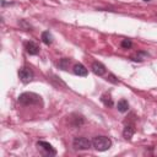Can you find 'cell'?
<instances>
[{"label": "cell", "instance_id": "obj_1", "mask_svg": "<svg viewBox=\"0 0 157 157\" xmlns=\"http://www.w3.org/2000/svg\"><path fill=\"white\" fill-rule=\"evenodd\" d=\"M18 102L23 105H37V104H42V97L33 92H25L20 94Z\"/></svg>", "mask_w": 157, "mask_h": 157}, {"label": "cell", "instance_id": "obj_2", "mask_svg": "<svg viewBox=\"0 0 157 157\" xmlns=\"http://www.w3.org/2000/svg\"><path fill=\"white\" fill-rule=\"evenodd\" d=\"M92 146L99 151V152H103V151H107L112 146V140L107 136H96L93 137L92 140Z\"/></svg>", "mask_w": 157, "mask_h": 157}, {"label": "cell", "instance_id": "obj_3", "mask_svg": "<svg viewBox=\"0 0 157 157\" xmlns=\"http://www.w3.org/2000/svg\"><path fill=\"white\" fill-rule=\"evenodd\" d=\"M72 146H74L75 150L83 151V150H88V148H91V146H92V141H90L87 137L78 136V137H75V139H74V141H72Z\"/></svg>", "mask_w": 157, "mask_h": 157}, {"label": "cell", "instance_id": "obj_4", "mask_svg": "<svg viewBox=\"0 0 157 157\" xmlns=\"http://www.w3.org/2000/svg\"><path fill=\"white\" fill-rule=\"evenodd\" d=\"M33 76H34V74H33L32 69L28 67V66H22V67L18 70V77H20V80H21L23 83L31 82L32 78H33Z\"/></svg>", "mask_w": 157, "mask_h": 157}, {"label": "cell", "instance_id": "obj_5", "mask_svg": "<svg viewBox=\"0 0 157 157\" xmlns=\"http://www.w3.org/2000/svg\"><path fill=\"white\" fill-rule=\"evenodd\" d=\"M37 146H38L39 148H42L45 155H49V156H55V155H56L55 148H54L49 142H47V141H38V142H37Z\"/></svg>", "mask_w": 157, "mask_h": 157}, {"label": "cell", "instance_id": "obj_6", "mask_svg": "<svg viewBox=\"0 0 157 157\" xmlns=\"http://www.w3.org/2000/svg\"><path fill=\"white\" fill-rule=\"evenodd\" d=\"M91 69H92L93 74H96V75H98V76H103V75L105 74V71H107L105 66H104L102 63H99V61H94V63L92 64Z\"/></svg>", "mask_w": 157, "mask_h": 157}, {"label": "cell", "instance_id": "obj_7", "mask_svg": "<svg viewBox=\"0 0 157 157\" xmlns=\"http://www.w3.org/2000/svg\"><path fill=\"white\" fill-rule=\"evenodd\" d=\"M26 52L29 54V55H37L39 53V47L37 43L29 40L26 43Z\"/></svg>", "mask_w": 157, "mask_h": 157}, {"label": "cell", "instance_id": "obj_8", "mask_svg": "<svg viewBox=\"0 0 157 157\" xmlns=\"http://www.w3.org/2000/svg\"><path fill=\"white\" fill-rule=\"evenodd\" d=\"M134 134H135V126H134V124H128V125L124 126V130H123L124 139L131 140V137H132Z\"/></svg>", "mask_w": 157, "mask_h": 157}, {"label": "cell", "instance_id": "obj_9", "mask_svg": "<svg viewBox=\"0 0 157 157\" xmlns=\"http://www.w3.org/2000/svg\"><path fill=\"white\" fill-rule=\"evenodd\" d=\"M150 56V54L147 53V52H144V50H139L137 53H135L134 55H131L130 56V59L132 60V61H144L145 59H147Z\"/></svg>", "mask_w": 157, "mask_h": 157}, {"label": "cell", "instance_id": "obj_10", "mask_svg": "<svg viewBox=\"0 0 157 157\" xmlns=\"http://www.w3.org/2000/svg\"><path fill=\"white\" fill-rule=\"evenodd\" d=\"M72 71H74V74H75V75H77V76H87V74H88L87 69H86L82 64H80V63L74 65Z\"/></svg>", "mask_w": 157, "mask_h": 157}, {"label": "cell", "instance_id": "obj_11", "mask_svg": "<svg viewBox=\"0 0 157 157\" xmlns=\"http://www.w3.org/2000/svg\"><path fill=\"white\" fill-rule=\"evenodd\" d=\"M40 39H42V42L44 43V44H47V45H50L52 43H53V34L49 32V31H44L43 33H42V36H40Z\"/></svg>", "mask_w": 157, "mask_h": 157}, {"label": "cell", "instance_id": "obj_12", "mask_svg": "<svg viewBox=\"0 0 157 157\" xmlns=\"http://www.w3.org/2000/svg\"><path fill=\"white\" fill-rule=\"evenodd\" d=\"M101 102H102L105 107H112V105H113V99H112V97H110L109 93H103V94L101 96Z\"/></svg>", "mask_w": 157, "mask_h": 157}, {"label": "cell", "instance_id": "obj_13", "mask_svg": "<svg viewBox=\"0 0 157 157\" xmlns=\"http://www.w3.org/2000/svg\"><path fill=\"white\" fill-rule=\"evenodd\" d=\"M117 108H118V110H119L120 113L128 112V109H129V103H128V101H126V99H120V101L118 102V104H117Z\"/></svg>", "mask_w": 157, "mask_h": 157}, {"label": "cell", "instance_id": "obj_14", "mask_svg": "<svg viewBox=\"0 0 157 157\" xmlns=\"http://www.w3.org/2000/svg\"><path fill=\"white\" fill-rule=\"evenodd\" d=\"M76 115V114H75ZM71 124L75 126V128H78L83 124V118L81 115H76V118H71Z\"/></svg>", "mask_w": 157, "mask_h": 157}, {"label": "cell", "instance_id": "obj_15", "mask_svg": "<svg viewBox=\"0 0 157 157\" xmlns=\"http://www.w3.org/2000/svg\"><path fill=\"white\" fill-rule=\"evenodd\" d=\"M120 45H121V48H124V49H129V48H131L132 43H131L130 39H123L121 43H120Z\"/></svg>", "mask_w": 157, "mask_h": 157}, {"label": "cell", "instance_id": "obj_16", "mask_svg": "<svg viewBox=\"0 0 157 157\" xmlns=\"http://www.w3.org/2000/svg\"><path fill=\"white\" fill-rule=\"evenodd\" d=\"M69 64H70V60H69V59H61V61L59 63V66H60L63 70H66Z\"/></svg>", "mask_w": 157, "mask_h": 157}, {"label": "cell", "instance_id": "obj_17", "mask_svg": "<svg viewBox=\"0 0 157 157\" xmlns=\"http://www.w3.org/2000/svg\"><path fill=\"white\" fill-rule=\"evenodd\" d=\"M107 80H108V81H110V82H113V83H118V80H115V76H114L113 74H109Z\"/></svg>", "mask_w": 157, "mask_h": 157}, {"label": "cell", "instance_id": "obj_18", "mask_svg": "<svg viewBox=\"0 0 157 157\" xmlns=\"http://www.w3.org/2000/svg\"><path fill=\"white\" fill-rule=\"evenodd\" d=\"M144 1H150V0H144Z\"/></svg>", "mask_w": 157, "mask_h": 157}]
</instances>
